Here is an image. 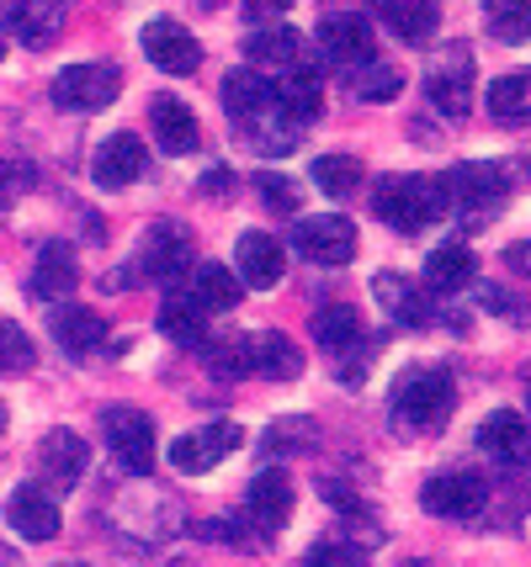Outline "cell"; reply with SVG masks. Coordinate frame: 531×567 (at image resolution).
<instances>
[{
	"label": "cell",
	"instance_id": "6da1fadb",
	"mask_svg": "<svg viewBox=\"0 0 531 567\" xmlns=\"http://www.w3.org/2000/svg\"><path fill=\"white\" fill-rule=\"evenodd\" d=\"M372 213L399 234H420L426 223L447 218L452 202H447V181L441 175H382L372 186Z\"/></svg>",
	"mask_w": 531,
	"mask_h": 567
},
{
	"label": "cell",
	"instance_id": "7a4b0ae2",
	"mask_svg": "<svg viewBox=\"0 0 531 567\" xmlns=\"http://www.w3.org/2000/svg\"><path fill=\"white\" fill-rule=\"evenodd\" d=\"M452 409H457V388L441 367H409L394 382V420H399V430L436 435V430H447Z\"/></svg>",
	"mask_w": 531,
	"mask_h": 567
},
{
	"label": "cell",
	"instance_id": "3957f363",
	"mask_svg": "<svg viewBox=\"0 0 531 567\" xmlns=\"http://www.w3.org/2000/svg\"><path fill=\"white\" fill-rule=\"evenodd\" d=\"M102 435L112 445V456L123 462V472H150L154 467V420L127 409V403H112L102 409Z\"/></svg>",
	"mask_w": 531,
	"mask_h": 567
},
{
	"label": "cell",
	"instance_id": "277c9868",
	"mask_svg": "<svg viewBox=\"0 0 531 567\" xmlns=\"http://www.w3.org/2000/svg\"><path fill=\"white\" fill-rule=\"evenodd\" d=\"M123 96V74L112 64H70V70L53 80V101L64 112H102Z\"/></svg>",
	"mask_w": 531,
	"mask_h": 567
},
{
	"label": "cell",
	"instance_id": "5b68a950",
	"mask_svg": "<svg viewBox=\"0 0 531 567\" xmlns=\"http://www.w3.org/2000/svg\"><path fill=\"white\" fill-rule=\"evenodd\" d=\"M293 245L314 266H346L356 255V223L340 213H319V218H304L293 228Z\"/></svg>",
	"mask_w": 531,
	"mask_h": 567
},
{
	"label": "cell",
	"instance_id": "8992f818",
	"mask_svg": "<svg viewBox=\"0 0 531 567\" xmlns=\"http://www.w3.org/2000/svg\"><path fill=\"white\" fill-rule=\"evenodd\" d=\"M245 445V430L234 420H218L207 424L203 435H181V441H171V467L186 472V477H203V472H213L224 456H234Z\"/></svg>",
	"mask_w": 531,
	"mask_h": 567
},
{
	"label": "cell",
	"instance_id": "52a82bcc",
	"mask_svg": "<svg viewBox=\"0 0 531 567\" xmlns=\"http://www.w3.org/2000/svg\"><path fill=\"white\" fill-rule=\"evenodd\" d=\"M483 498H489V488H483L479 472H441L420 488V504L436 519H473L483 509Z\"/></svg>",
	"mask_w": 531,
	"mask_h": 567
},
{
	"label": "cell",
	"instance_id": "ba28073f",
	"mask_svg": "<svg viewBox=\"0 0 531 567\" xmlns=\"http://www.w3.org/2000/svg\"><path fill=\"white\" fill-rule=\"evenodd\" d=\"M426 91L430 101L447 112V117H468V106H473V53L452 43L447 59H436L426 74Z\"/></svg>",
	"mask_w": 531,
	"mask_h": 567
},
{
	"label": "cell",
	"instance_id": "9c48e42d",
	"mask_svg": "<svg viewBox=\"0 0 531 567\" xmlns=\"http://www.w3.org/2000/svg\"><path fill=\"white\" fill-rule=\"evenodd\" d=\"M139 43H144V53H150V64L160 74H192L203 64V43H197L181 22H171V17H160V22L144 27Z\"/></svg>",
	"mask_w": 531,
	"mask_h": 567
},
{
	"label": "cell",
	"instance_id": "30bf717a",
	"mask_svg": "<svg viewBox=\"0 0 531 567\" xmlns=\"http://www.w3.org/2000/svg\"><path fill=\"white\" fill-rule=\"evenodd\" d=\"M319 53H325L329 64H346V70L372 64V27H367V17H356V11L325 17L319 22Z\"/></svg>",
	"mask_w": 531,
	"mask_h": 567
},
{
	"label": "cell",
	"instance_id": "8fae6325",
	"mask_svg": "<svg viewBox=\"0 0 531 567\" xmlns=\"http://www.w3.org/2000/svg\"><path fill=\"white\" fill-rule=\"evenodd\" d=\"M139 266L154 276V281H165V287H176L186 266H192V234L181 228V223H154L150 234H144V255H139Z\"/></svg>",
	"mask_w": 531,
	"mask_h": 567
},
{
	"label": "cell",
	"instance_id": "7c38bea8",
	"mask_svg": "<svg viewBox=\"0 0 531 567\" xmlns=\"http://www.w3.org/2000/svg\"><path fill=\"white\" fill-rule=\"evenodd\" d=\"M85 467H91V445L80 441L75 430H49L38 441V472H43L49 488H75Z\"/></svg>",
	"mask_w": 531,
	"mask_h": 567
},
{
	"label": "cell",
	"instance_id": "4fadbf2b",
	"mask_svg": "<svg viewBox=\"0 0 531 567\" xmlns=\"http://www.w3.org/2000/svg\"><path fill=\"white\" fill-rule=\"evenodd\" d=\"M245 519H251L261 536L282 530V525L293 519V477L277 472V467L261 472V477L251 483V494H245Z\"/></svg>",
	"mask_w": 531,
	"mask_h": 567
},
{
	"label": "cell",
	"instance_id": "5bb4252c",
	"mask_svg": "<svg viewBox=\"0 0 531 567\" xmlns=\"http://www.w3.org/2000/svg\"><path fill=\"white\" fill-rule=\"evenodd\" d=\"M6 525L22 536V542H53L59 536V504L49 498V488H11L6 498Z\"/></svg>",
	"mask_w": 531,
	"mask_h": 567
},
{
	"label": "cell",
	"instance_id": "9a60e30c",
	"mask_svg": "<svg viewBox=\"0 0 531 567\" xmlns=\"http://www.w3.org/2000/svg\"><path fill=\"white\" fill-rule=\"evenodd\" d=\"M144 165H150V154H144V144L133 138V133H112L102 148H96V165H91V181L102 186V192H123V186H133L139 175H144Z\"/></svg>",
	"mask_w": 531,
	"mask_h": 567
},
{
	"label": "cell",
	"instance_id": "2e32d148",
	"mask_svg": "<svg viewBox=\"0 0 531 567\" xmlns=\"http://www.w3.org/2000/svg\"><path fill=\"white\" fill-rule=\"evenodd\" d=\"M234 266H239V281L245 287H277L282 276H287V249L272 239V234H239V245H234Z\"/></svg>",
	"mask_w": 531,
	"mask_h": 567
},
{
	"label": "cell",
	"instance_id": "e0dca14e",
	"mask_svg": "<svg viewBox=\"0 0 531 567\" xmlns=\"http://www.w3.org/2000/svg\"><path fill=\"white\" fill-rule=\"evenodd\" d=\"M150 127H154V138H160V148L165 154H192L197 148V112L186 106L181 96H154L150 101Z\"/></svg>",
	"mask_w": 531,
	"mask_h": 567
},
{
	"label": "cell",
	"instance_id": "ac0fdd59",
	"mask_svg": "<svg viewBox=\"0 0 531 567\" xmlns=\"http://www.w3.org/2000/svg\"><path fill=\"white\" fill-rule=\"evenodd\" d=\"M479 451H483V456H494V462H506V467L527 462V451H531V424L521 420L515 409H500V414H489V420L479 424Z\"/></svg>",
	"mask_w": 531,
	"mask_h": 567
},
{
	"label": "cell",
	"instance_id": "d6986e66",
	"mask_svg": "<svg viewBox=\"0 0 531 567\" xmlns=\"http://www.w3.org/2000/svg\"><path fill=\"white\" fill-rule=\"evenodd\" d=\"M6 22L22 38L27 49H49L64 27V0H11L6 6Z\"/></svg>",
	"mask_w": 531,
	"mask_h": 567
},
{
	"label": "cell",
	"instance_id": "ffe728a7",
	"mask_svg": "<svg viewBox=\"0 0 531 567\" xmlns=\"http://www.w3.org/2000/svg\"><path fill=\"white\" fill-rule=\"evenodd\" d=\"M372 292H378V302L399 323H405V329L430 323V287H415V281H409V276H399V271H378V276H372Z\"/></svg>",
	"mask_w": 531,
	"mask_h": 567
},
{
	"label": "cell",
	"instance_id": "44dd1931",
	"mask_svg": "<svg viewBox=\"0 0 531 567\" xmlns=\"http://www.w3.org/2000/svg\"><path fill=\"white\" fill-rule=\"evenodd\" d=\"M272 91H277V106L293 123H314V117L325 112V85H319V74L304 70V64L282 70L277 80H272Z\"/></svg>",
	"mask_w": 531,
	"mask_h": 567
},
{
	"label": "cell",
	"instance_id": "7402d4cb",
	"mask_svg": "<svg viewBox=\"0 0 531 567\" xmlns=\"http://www.w3.org/2000/svg\"><path fill=\"white\" fill-rule=\"evenodd\" d=\"M239 133H245V138H251V144L261 148L266 159H282V154H293V148H298V138H304V123H293L277 101H272V106H261V112H255L251 123H239Z\"/></svg>",
	"mask_w": 531,
	"mask_h": 567
},
{
	"label": "cell",
	"instance_id": "603a6c76",
	"mask_svg": "<svg viewBox=\"0 0 531 567\" xmlns=\"http://www.w3.org/2000/svg\"><path fill=\"white\" fill-rule=\"evenodd\" d=\"M473 276H479V255L462 245V239H452V245H436L426 260V281L430 292H462V287H473Z\"/></svg>",
	"mask_w": 531,
	"mask_h": 567
},
{
	"label": "cell",
	"instance_id": "cb8c5ba5",
	"mask_svg": "<svg viewBox=\"0 0 531 567\" xmlns=\"http://www.w3.org/2000/svg\"><path fill=\"white\" fill-rule=\"evenodd\" d=\"M382 22L399 43L420 49L441 32V11H436V0H382Z\"/></svg>",
	"mask_w": 531,
	"mask_h": 567
},
{
	"label": "cell",
	"instance_id": "d4e9b609",
	"mask_svg": "<svg viewBox=\"0 0 531 567\" xmlns=\"http://www.w3.org/2000/svg\"><path fill=\"white\" fill-rule=\"evenodd\" d=\"M251 371L272 377V382H298L304 377V350L293 346L287 334H255L251 340Z\"/></svg>",
	"mask_w": 531,
	"mask_h": 567
},
{
	"label": "cell",
	"instance_id": "484cf974",
	"mask_svg": "<svg viewBox=\"0 0 531 567\" xmlns=\"http://www.w3.org/2000/svg\"><path fill=\"white\" fill-rule=\"evenodd\" d=\"M245 53H251V64L255 70H293L298 64V32L293 27H277V22H266V27H255L251 38H245Z\"/></svg>",
	"mask_w": 531,
	"mask_h": 567
},
{
	"label": "cell",
	"instance_id": "4316f807",
	"mask_svg": "<svg viewBox=\"0 0 531 567\" xmlns=\"http://www.w3.org/2000/svg\"><path fill=\"white\" fill-rule=\"evenodd\" d=\"M277 91H272V74L261 70H234L224 80V106H228V123H251L261 106H272Z\"/></svg>",
	"mask_w": 531,
	"mask_h": 567
},
{
	"label": "cell",
	"instance_id": "83f0119b",
	"mask_svg": "<svg viewBox=\"0 0 531 567\" xmlns=\"http://www.w3.org/2000/svg\"><path fill=\"white\" fill-rule=\"evenodd\" d=\"M53 340L70 350V355H96L106 340V323L91 308H59L53 313Z\"/></svg>",
	"mask_w": 531,
	"mask_h": 567
},
{
	"label": "cell",
	"instance_id": "f1b7e54d",
	"mask_svg": "<svg viewBox=\"0 0 531 567\" xmlns=\"http://www.w3.org/2000/svg\"><path fill=\"white\" fill-rule=\"evenodd\" d=\"M308 329H314L319 350H351V346H361V313H356L351 302H329V308H319Z\"/></svg>",
	"mask_w": 531,
	"mask_h": 567
},
{
	"label": "cell",
	"instance_id": "f546056e",
	"mask_svg": "<svg viewBox=\"0 0 531 567\" xmlns=\"http://www.w3.org/2000/svg\"><path fill=\"white\" fill-rule=\"evenodd\" d=\"M75 255H70V245H43L38 249V271H32V292L38 297H70V287H75Z\"/></svg>",
	"mask_w": 531,
	"mask_h": 567
},
{
	"label": "cell",
	"instance_id": "4dcf8cb0",
	"mask_svg": "<svg viewBox=\"0 0 531 567\" xmlns=\"http://www.w3.org/2000/svg\"><path fill=\"white\" fill-rule=\"evenodd\" d=\"M489 117H500V123H527L531 117V70H510L489 85Z\"/></svg>",
	"mask_w": 531,
	"mask_h": 567
},
{
	"label": "cell",
	"instance_id": "1f68e13d",
	"mask_svg": "<svg viewBox=\"0 0 531 567\" xmlns=\"http://www.w3.org/2000/svg\"><path fill=\"white\" fill-rule=\"evenodd\" d=\"M160 329H165V340H176V346L203 350V340H207L203 308H197L192 297H165V308H160Z\"/></svg>",
	"mask_w": 531,
	"mask_h": 567
},
{
	"label": "cell",
	"instance_id": "d6a6232c",
	"mask_svg": "<svg viewBox=\"0 0 531 567\" xmlns=\"http://www.w3.org/2000/svg\"><path fill=\"white\" fill-rule=\"evenodd\" d=\"M192 302L203 308V313H228L234 302H239V287H234V271L218 266V260H207L197 281H192Z\"/></svg>",
	"mask_w": 531,
	"mask_h": 567
},
{
	"label": "cell",
	"instance_id": "836d02e7",
	"mask_svg": "<svg viewBox=\"0 0 531 567\" xmlns=\"http://www.w3.org/2000/svg\"><path fill=\"white\" fill-rule=\"evenodd\" d=\"M483 27L500 43H527L531 38V0H483Z\"/></svg>",
	"mask_w": 531,
	"mask_h": 567
},
{
	"label": "cell",
	"instance_id": "e575fe53",
	"mask_svg": "<svg viewBox=\"0 0 531 567\" xmlns=\"http://www.w3.org/2000/svg\"><path fill=\"white\" fill-rule=\"evenodd\" d=\"M314 181H319V192L325 197H351L356 186H361V159H351V154H319L314 159Z\"/></svg>",
	"mask_w": 531,
	"mask_h": 567
},
{
	"label": "cell",
	"instance_id": "d590c367",
	"mask_svg": "<svg viewBox=\"0 0 531 567\" xmlns=\"http://www.w3.org/2000/svg\"><path fill=\"white\" fill-rule=\"evenodd\" d=\"M367 542H346V536H325V542L308 546V567H367Z\"/></svg>",
	"mask_w": 531,
	"mask_h": 567
},
{
	"label": "cell",
	"instance_id": "8d00e7d4",
	"mask_svg": "<svg viewBox=\"0 0 531 567\" xmlns=\"http://www.w3.org/2000/svg\"><path fill=\"white\" fill-rule=\"evenodd\" d=\"M203 361L213 377H245L251 371V340H203Z\"/></svg>",
	"mask_w": 531,
	"mask_h": 567
},
{
	"label": "cell",
	"instance_id": "74e56055",
	"mask_svg": "<svg viewBox=\"0 0 531 567\" xmlns=\"http://www.w3.org/2000/svg\"><path fill=\"white\" fill-rule=\"evenodd\" d=\"M351 91L361 101H394L399 91H405V74L399 70H388V64H361L351 80Z\"/></svg>",
	"mask_w": 531,
	"mask_h": 567
},
{
	"label": "cell",
	"instance_id": "f35d334b",
	"mask_svg": "<svg viewBox=\"0 0 531 567\" xmlns=\"http://www.w3.org/2000/svg\"><path fill=\"white\" fill-rule=\"evenodd\" d=\"M32 361H38V350H32V340H27L22 323L0 319V371H32Z\"/></svg>",
	"mask_w": 531,
	"mask_h": 567
},
{
	"label": "cell",
	"instance_id": "ab89813d",
	"mask_svg": "<svg viewBox=\"0 0 531 567\" xmlns=\"http://www.w3.org/2000/svg\"><path fill=\"white\" fill-rule=\"evenodd\" d=\"M255 192H261V202H266L272 213H298V186H293L287 175L261 171V175H255Z\"/></svg>",
	"mask_w": 531,
	"mask_h": 567
},
{
	"label": "cell",
	"instance_id": "60d3db41",
	"mask_svg": "<svg viewBox=\"0 0 531 567\" xmlns=\"http://www.w3.org/2000/svg\"><path fill=\"white\" fill-rule=\"evenodd\" d=\"M266 445H272V451H287V445H314V424L293 414V420H282V424L266 430Z\"/></svg>",
	"mask_w": 531,
	"mask_h": 567
},
{
	"label": "cell",
	"instance_id": "b9f144b4",
	"mask_svg": "<svg viewBox=\"0 0 531 567\" xmlns=\"http://www.w3.org/2000/svg\"><path fill=\"white\" fill-rule=\"evenodd\" d=\"M197 536H213L218 546H261L245 536V525L239 519H207V525H197Z\"/></svg>",
	"mask_w": 531,
	"mask_h": 567
},
{
	"label": "cell",
	"instance_id": "7bdbcfd3",
	"mask_svg": "<svg viewBox=\"0 0 531 567\" xmlns=\"http://www.w3.org/2000/svg\"><path fill=\"white\" fill-rule=\"evenodd\" d=\"M293 11V0H245V17H251L255 27L277 22V17H287Z\"/></svg>",
	"mask_w": 531,
	"mask_h": 567
},
{
	"label": "cell",
	"instance_id": "ee69618b",
	"mask_svg": "<svg viewBox=\"0 0 531 567\" xmlns=\"http://www.w3.org/2000/svg\"><path fill=\"white\" fill-rule=\"evenodd\" d=\"M506 260H510V271H527L531 276V245H515Z\"/></svg>",
	"mask_w": 531,
	"mask_h": 567
},
{
	"label": "cell",
	"instance_id": "f6af8a7d",
	"mask_svg": "<svg viewBox=\"0 0 531 567\" xmlns=\"http://www.w3.org/2000/svg\"><path fill=\"white\" fill-rule=\"evenodd\" d=\"M0 430H6V403H0Z\"/></svg>",
	"mask_w": 531,
	"mask_h": 567
},
{
	"label": "cell",
	"instance_id": "bcb514c9",
	"mask_svg": "<svg viewBox=\"0 0 531 567\" xmlns=\"http://www.w3.org/2000/svg\"><path fill=\"white\" fill-rule=\"evenodd\" d=\"M399 567H426V563H399Z\"/></svg>",
	"mask_w": 531,
	"mask_h": 567
},
{
	"label": "cell",
	"instance_id": "7dc6e473",
	"mask_svg": "<svg viewBox=\"0 0 531 567\" xmlns=\"http://www.w3.org/2000/svg\"><path fill=\"white\" fill-rule=\"evenodd\" d=\"M0 59H6V43H0Z\"/></svg>",
	"mask_w": 531,
	"mask_h": 567
},
{
	"label": "cell",
	"instance_id": "c3c4849f",
	"mask_svg": "<svg viewBox=\"0 0 531 567\" xmlns=\"http://www.w3.org/2000/svg\"><path fill=\"white\" fill-rule=\"evenodd\" d=\"M171 567H186V563H171Z\"/></svg>",
	"mask_w": 531,
	"mask_h": 567
},
{
	"label": "cell",
	"instance_id": "681fc988",
	"mask_svg": "<svg viewBox=\"0 0 531 567\" xmlns=\"http://www.w3.org/2000/svg\"><path fill=\"white\" fill-rule=\"evenodd\" d=\"M70 567H85V563H70Z\"/></svg>",
	"mask_w": 531,
	"mask_h": 567
},
{
	"label": "cell",
	"instance_id": "f907efd6",
	"mask_svg": "<svg viewBox=\"0 0 531 567\" xmlns=\"http://www.w3.org/2000/svg\"><path fill=\"white\" fill-rule=\"evenodd\" d=\"M207 6H218V0H207Z\"/></svg>",
	"mask_w": 531,
	"mask_h": 567
}]
</instances>
